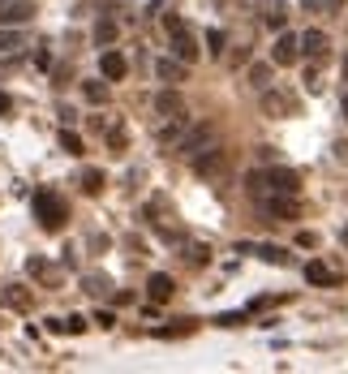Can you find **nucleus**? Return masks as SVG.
<instances>
[{
    "label": "nucleus",
    "mask_w": 348,
    "mask_h": 374,
    "mask_svg": "<svg viewBox=\"0 0 348 374\" xmlns=\"http://www.w3.org/2000/svg\"><path fill=\"white\" fill-rule=\"evenodd\" d=\"M296 245H306V249H314V245H318V233H310V228H306V233H296Z\"/></svg>",
    "instance_id": "obj_34"
},
{
    "label": "nucleus",
    "mask_w": 348,
    "mask_h": 374,
    "mask_svg": "<svg viewBox=\"0 0 348 374\" xmlns=\"http://www.w3.org/2000/svg\"><path fill=\"white\" fill-rule=\"evenodd\" d=\"M172 293H177V284H172V276H159V271H155V276H151V280H146V297H151V302H155V306H164V302H172Z\"/></svg>",
    "instance_id": "obj_14"
},
{
    "label": "nucleus",
    "mask_w": 348,
    "mask_h": 374,
    "mask_svg": "<svg viewBox=\"0 0 348 374\" xmlns=\"http://www.w3.org/2000/svg\"><path fill=\"white\" fill-rule=\"evenodd\" d=\"M245 189H250V198L258 203V198L271 189V185H267V172H250V177H245Z\"/></svg>",
    "instance_id": "obj_23"
},
{
    "label": "nucleus",
    "mask_w": 348,
    "mask_h": 374,
    "mask_svg": "<svg viewBox=\"0 0 348 374\" xmlns=\"http://www.w3.org/2000/svg\"><path fill=\"white\" fill-rule=\"evenodd\" d=\"M250 82H254L258 91H267L271 82H276V65H267V61H254V65H250Z\"/></svg>",
    "instance_id": "obj_18"
},
{
    "label": "nucleus",
    "mask_w": 348,
    "mask_h": 374,
    "mask_svg": "<svg viewBox=\"0 0 348 374\" xmlns=\"http://www.w3.org/2000/svg\"><path fill=\"white\" fill-rule=\"evenodd\" d=\"M185 263L207 267V263H211V249H207V245H189V249H185Z\"/></svg>",
    "instance_id": "obj_26"
},
{
    "label": "nucleus",
    "mask_w": 348,
    "mask_h": 374,
    "mask_svg": "<svg viewBox=\"0 0 348 374\" xmlns=\"http://www.w3.org/2000/svg\"><path fill=\"white\" fill-rule=\"evenodd\" d=\"M306 280H310V284H331L335 276H331V267H327V263H318V258H314V263H306Z\"/></svg>",
    "instance_id": "obj_20"
},
{
    "label": "nucleus",
    "mask_w": 348,
    "mask_h": 374,
    "mask_svg": "<svg viewBox=\"0 0 348 374\" xmlns=\"http://www.w3.org/2000/svg\"><path fill=\"white\" fill-rule=\"evenodd\" d=\"M207 47L219 56V52H223V31H215V26H211V31H207Z\"/></svg>",
    "instance_id": "obj_31"
},
{
    "label": "nucleus",
    "mask_w": 348,
    "mask_h": 374,
    "mask_svg": "<svg viewBox=\"0 0 348 374\" xmlns=\"http://www.w3.org/2000/svg\"><path fill=\"white\" fill-rule=\"evenodd\" d=\"M344 78H348V61H344Z\"/></svg>",
    "instance_id": "obj_42"
},
{
    "label": "nucleus",
    "mask_w": 348,
    "mask_h": 374,
    "mask_svg": "<svg viewBox=\"0 0 348 374\" xmlns=\"http://www.w3.org/2000/svg\"><path fill=\"white\" fill-rule=\"evenodd\" d=\"M5 306H9V310H22V314H26V310L35 306V297H31L26 288H22V284H13V288H5Z\"/></svg>",
    "instance_id": "obj_17"
},
{
    "label": "nucleus",
    "mask_w": 348,
    "mask_h": 374,
    "mask_svg": "<svg viewBox=\"0 0 348 374\" xmlns=\"http://www.w3.org/2000/svg\"><path fill=\"white\" fill-rule=\"evenodd\" d=\"M189 164H193V172H198V177H203V181H219L223 172L232 168V151H228V146L219 142V146H211V151H203V155H193Z\"/></svg>",
    "instance_id": "obj_4"
},
{
    "label": "nucleus",
    "mask_w": 348,
    "mask_h": 374,
    "mask_svg": "<svg viewBox=\"0 0 348 374\" xmlns=\"http://www.w3.org/2000/svg\"><path fill=\"white\" fill-rule=\"evenodd\" d=\"M301 5H306V9H322V5H327V0H301Z\"/></svg>",
    "instance_id": "obj_38"
},
{
    "label": "nucleus",
    "mask_w": 348,
    "mask_h": 374,
    "mask_svg": "<svg viewBox=\"0 0 348 374\" xmlns=\"http://www.w3.org/2000/svg\"><path fill=\"white\" fill-rule=\"evenodd\" d=\"M104 185H108V177H104V172H99V168H86L82 172V194H104Z\"/></svg>",
    "instance_id": "obj_19"
},
{
    "label": "nucleus",
    "mask_w": 348,
    "mask_h": 374,
    "mask_svg": "<svg viewBox=\"0 0 348 374\" xmlns=\"http://www.w3.org/2000/svg\"><path fill=\"white\" fill-rule=\"evenodd\" d=\"M95 322H99V327H112L116 314H112V310H99V314H95Z\"/></svg>",
    "instance_id": "obj_35"
},
{
    "label": "nucleus",
    "mask_w": 348,
    "mask_h": 374,
    "mask_svg": "<svg viewBox=\"0 0 348 374\" xmlns=\"http://www.w3.org/2000/svg\"><path fill=\"white\" fill-rule=\"evenodd\" d=\"M327 52H331V39L322 35V31H306V35H301V56L318 61V56H327Z\"/></svg>",
    "instance_id": "obj_13"
},
{
    "label": "nucleus",
    "mask_w": 348,
    "mask_h": 374,
    "mask_svg": "<svg viewBox=\"0 0 348 374\" xmlns=\"http://www.w3.org/2000/svg\"><path fill=\"white\" fill-rule=\"evenodd\" d=\"M245 61H250V52H245V47H237V52L228 56V65H245Z\"/></svg>",
    "instance_id": "obj_36"
},
{
    "label": "nucleus",
    "mask_w": 348,
    "mask_h": 374,
    "mask_svg": "<svg viewBox=\"0 0 348 374\" xmlns=\"http://www.w3.org/2000/svg\"><path fill=\"white\" fill-rule=\"evenodd\" d=\"M155 78L177 86V82H185V78H189V65H185V61H177V56H159V61H155Z\"/></svg>",
    "instance_id": "obj_11"
},
{
    "label": "nucleus",
    "mask_w": 348,
    "mask_h": 374,
    "mask_svg": "<svg viewBox=\"0 0 348 374\" xmlns=\"http://www.w3.org/2000/svg\"><path fill=\"white\" fill-rule=\"evenodd\" d=\"M35 17V0H13V5H5V13H0V22L5 26H22V22Z\"/></svg>",
    "instance_id": "obj_15"
},
{
    "label": "nucleus",
    "mask_w": 348,
    "mask_h": 374,
    "mask_svg": "<svg viewBox=\"0 0 348 374\" xmlns=\"http://www.w3.org/2000/svg\"><path fill=\"white\" fill-rule=\"evenodd\" d=\"M292 112H296V99H292L288 91H276V86H267V91H262V116L284 120V116H292Z\"/></svg>",
    "instance_id": "obj_6"
},
{
    "label": "nucleus",
    "mask_w": 348,
    "mask_h": 374,
    "mask_svg": "<svg viewBox=\"0 0 348 374\" xmlns=\"http://www.w3.org/2000/svg\"><path fill=\"white\" fill-rule=\"evenodd\" d=\"M104 288H108L104 276H86V293H104Z\"/></svg>",
    "instance_id": "obj_33"
},
{
    "label": "nucleus",
    "mask_w": 348,
    "mask_h": 374,
    "mask_svg": "<svg viewBox=\"0 0 348 374\" xmlns=\"http://www.w3.org/2000/svg\"><path fill=\"white\" fill-rule=\"evenodd\" d=\"M17 47H22V35L13 26H5V31H0V56H13Z\"/></svg>",
    "instance_id": "obj_22"
},
{
    "label": "nucleus",
    "mask_w": 348,
    "mask_h": 374,
    "mask_svg": "<svg viewBox=\"0 0 348 374\" xmlns=\"http://www.w3.org/2000/svg\"><path fill=\"white\" fill-rule=\"evenodd\" d=\"M82 95H86V104H108V86L104 82H86Z\"/></svg>",
    "instance_id": "obj_24"
},
{
    "label": "nucleus",
    "mask_w": 348,
    "mask_h": 374,
    "mask_svg": "<svg viewBox=\"0 0 348 374\" xmlns=\"http://www.w3.org/2000/svg\"><path fill=\"white\" fill-rule=\"evenodd\" d=\"M344 116H348V95H344Z\"/></svg>",
    "instance_id": "obj_41"
},
{
    "label": "nucleus",
    "mask_w": 348,
    "mask_h": 374,
    "mask_svg": "<svg viewBox=\"0 0 348 374\" xmlns=\"http://www.w3.org/2000/svg\"><path fill=\"white\" fill-rule=\"evenodd\" d=\"M185 130H189V116H172V120H168V125H164V130H159V134H155V138H159V146H177V142H181V134H185Z\"/></svg>",
    "instance_id": "obj_16"
},
{
    "label": "nucleus",
    "mask_w": 348,
    "mask_h": 374,
    "mask_svg": "<svg viewBox=\"0 0 348 374\" xmlns=\"http://www.w3.org/2000/svg\"><path fill=\"white\" fill-rule=\"evenodd\" d=\"M296 56H301V35L284 31L276 39V47H271V65H296Z\"/></svg>",
    "instance_id": "obj_8"
},
{
    "label": "nucleus",
    "mask_w": 348,
    "mask_h": 374,
    "mask_svg": "<svg viewBox=\"0 0 348 374\" xmlns=\"http://www.w3.org/2000/svg\"><path fill=\"white\" fill-rule=\"evenodd\" d=\"M108 146H112V155H125V146H129V134L116 125V130H108Z\"/></svg>",
    "instance_id": "obj_25"
},
{
    "label": "nucleus",
    "mask_w": 348,
    "mask_h": 374,
    "mask_svg": "<svg viewBox=\"0 0 348 374\" xmlns=\"http://www.w3.org/2000/svg\"><path fill=\"white\" fill-rule=\"evenodd\" d=\"M211 146H219V125L215 120H198V125H189V130L181 134V142H177V151L181 155H203V151H211Z\"/></svg>",
    "instance_id": "obj_2"
},
{
    "label": "nucleus",
    "mask_w": 348,
    "mask_h": 374,
    "mask_svg": "<svg viewBox=\"0 0 348 374\" xmlns=\"http://www.w3.org/2000/svg\"><path fill=\"white\" fill-rule=\"evenodd\" d=\"M116 35H120V26H116V22H108V17L95 26V43H99V47H112V43H116Z\"/></svg>",
    "instance_id": "obj_21"
},
{
    "label": "nucleus",
    "mask_w": 348,
    "mask_h": 374,
    "mask_svg": "<svg viewBox=\"0 0 348 374\" xmlns=\"http://www.w3.org/2000/svg\"><path fill=\"white\" fill-rule=\"evenodd\" d=\"M9 112H13V99H9L5 91H0V116H9Z\"/></svg>",
    "instance_id": "obj_37"
},
{
    "label": "nucleus",
    "mask_w": 348,
    "mask_h": 374,
    "mask_svg": "<svg viewBox=\"0 0 348 374\" xmlns=\"http://www.w3.org/2000/svg\"><path fill=\"white\" fill-rule=\"evenodd\" d=\"M340 241H344V245H348V224H344V233H340Z\"/></svg>",
    "instance_id": "obj_40"
},
{
    "label": "nucleus",
    "mask_w": 348,
    "mask_h": 374,
    "mask_svg": "<svg viewBox=\"0 0 348 374\" xmlns=\"http://www.w3.org/2000/svg\"><path fill=\"white\" fill-rule=\"evenodd\" d=\"M193 332V322H172V327H159V340H181Z\"/></svg>",
    "instance_id": "obj_27"
},
{
    "label": "nucleus",
    "mask_w": 348,
    "mask_h": 374,
    "mask_svg": "<svg viewBox=\"0 0 348 374\" xmlns=\"http://www.w3.org/2000/svg\"><path fill=\"white\" fill-rule=\"evenodd\" d=\"M241 254H258V258L271 263V267H288V263H292L288 249H284V245H271V241H262V245H241Z\"/></svg>",
    "instance_id": "obj_12"
},
{
    "label": "nucleus",
    "mask_w": 348,
    "mask_h": 374,
    "mask_svg": "<svg viewBox=\"0 0 348 374\" xmlns=\"http://www.w3.org/2000/svg\"><path fill=\"white\" fill-rule=\"evenodd\" d=\"M99 73H104V82H120L129 73V61L116 52V47H108L104 56H99Z\"/></svg>",
    "instance_id": "obj_10"
},
{
    "label": "nucleus",
    "mask_w": 348,
    "mask_h": 374,
    "mask_svg": "<svg viewBox=\"0 0 348 374\" xmlns=\"http://www.w3.org/2000/svg\"><path fill=\"white\" fill-rule=\"evenodd\" d=\"M267 185L276 189V194H301V172L276 164V168H267Z\"/></svg>",
    "instance_id": "obj_7"
},
{
    "label": "nucleus",
    "mask_w": 348,
    "mask_h": 374,
    "mask_svg": "<svg viewBox=\"0 0 348 374\" xmlns=\"http://www.w3.org/2000/svg\"><path fill=\"white\" fill-rule=\"evenodd\" d=\"M164 26H168V35H172V56L185 61V65H193V61H198V43H193L189 26H185L177 13H164Z\"/></svg>",
    "instance_id": "obj_5"
},
{
    "label": "nucleus",
    "mask_w": 348,
    "mask_h": 374,
    "mask_svg": "<svg viewBox=\"0 0 348 374\" xmlns=\"http://www.w3.org/2000/svg\"><path fill=\"white\" fill-rule=\"evenodd\" d=\"M61 146H65L69 155H82V138L73 134V130H61Z\"/></svg>",
    "instance_id": "obj_28"
},
{
    "label": "nucleus",
    "mask_w": 348,
    "mask_h": 374,
    "mask_svg": "<svg viewBox=\"0 0 348 374\" xmlns=\"http://www.w3.org/2000/svg\"><path fill=\"white\" fill-rule=\"evenodd\" d=\"M65 332H69V336H82V332H86V318H82V314H69V318H65Z\"/></svg>",
    "instance_id": "obj_30"
},
{
    "label": "nucleus",
    "mask_w": 348,
    "mask_h": 374,
    "mask_svg": "<svg viewBox=\"0 0 348 374\" xmlns=\"http://www.w3.org/2000/svg\"><path fill=\"white\" fill-rule=\"evenodd\" d=\"M267 22L280 31V26H284V5H271V9H267Z\"/></svg>",
    "instance_id": "obj_32"
},
{
    "label": "nucleus",
    "mask_w": 348,
    "mask_h": 374,
    "mask_svg": "<svg viewBox=\"0 0 348 374\" xmlns=\"http://www.w3.org/2000/svg\"><path fill=\"white\" fill-rule=\"evenodd\" d=\"M245 310H228V314H215V327H241Z\"/></svg>",
    "instance_id": "obj_29"
},
{
    "label": "nucleus",
    "mask_w": 348,
    "mask_h": 374,
    "mask_svg": "<svg viewBox=\"0 0 348 374\" xmlns=\"http://www.w3.org/2000/svg\"><path fill=\"white\" fill-rule=\"evenodd\" d=\"M155 116H159V120L185 116V95H181V91H172V86H168V91H159V95H155Z\"/></svg>",
    "instance_id": "obj_9"
},
{
    "label": "nucleus",
    "mask_w": 348,
    "mask_h": 374,
    "mask_svg": "<svg viewBox=\"0 0 348 374\" xmlns=\"http://www.w3.org/2000/svg\"><path fill=\"white\" fill-rule=\"evenodd\" d=\"M322 9H344V0H327V5H322Z\"/></svg>",
    "instance_id": "obj_39"
},
{
    "label": "nucleus",
    "mask_w": 348,
    "mask_h": 374,
    "mask_svg": "<svg viewBox=\"0 0 348 374\" xmlns=\"http://www.w3.org/2000/svg\"><path fill=\"white\" fill-rule=\"evenodd\" d=\"M258 211L271 219V224H292V219H301V203H296V194H276V189H267L258 198Z\"/></svg>",
    "instance_id": "obj_3"
},
{
    "label": "nucleus",
    "mask_w": 348,
    "mask_h": 374,
    "mask_svg": "<svg viewBox=\"0 0 348 374\" xmlns=\"http://www.w3.org/2000/svg\"><path fill=\"white\" fill-rule=\"evenodd\" d=\"M35 219H39L43 233H61L65 224H69V203H65L56 189H39L35 194Z\"/></svg>",
    "instance_id": "obj_1"
}]
</instances>
